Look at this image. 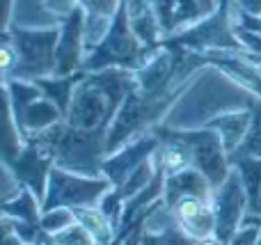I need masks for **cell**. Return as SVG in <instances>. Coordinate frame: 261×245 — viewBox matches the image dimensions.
<instances>
[{
	"label": "cell",
	"instance_id": "1",
	"mask_svg": "<svg viewBox=\"0 0 261 245\" xmlns=\"http://www.w3.org/2000/svg\"><path fill=\"white\" fill-rule=\"evenodd\" d=\"M135 87V73L128 69H101L90 71L73 92L64 122L78 131L110 128L128 92Z\"/></svg>",
	"mask_w": 261,
	"mask_h": 245
},
{
	"label": "cell",
	"instance_id": "2",
	"mask_svg": "<svg viewBox=\"0 0 261 245\" xmlns=\"http://www.w3.org/2000/svg\"><path fill=\"white\" fill-rule=\"evenodd\" d=\"M23 140L32 142L41 151L53 156L58 168L85 174V177H103L101 165L108 158V151H106L108 128L78 131L67 122H60L41 133H28Z\"/></svg>",
	"mask_w": 261,
	"mask_h": 245
},
{
	"label": "cell",
	"instance_id": "3",
	"mask_svg": "<svg viewBox=\"0 0 261 245\" xmlns=\"http://www.w3.org/2000/svg\"><path fill=\"white\" fill-rule=\"evenodd\" d=\"M195 80H197V76L176 85L174 90H170L167 94L158 96V99H147L133 87L128 92L126 101L122 103V108H119L117 117L113 119V124L108 128V145H106L108 156L117 154L130 140H135L142 133H149L153 126H158L161 119L165 117V113L190 90V85H195Z\"/></svg>",
	"mask_w": 261,
	"mask_h": 245
},
{
	"label": "cell",
	"instance_id": "4",
	"mask_svg": "<svg viewBox=\"0 0 261 245\" xmlns=\"http://www.w3.org/2000/svg\"><path fill=\"white\" fill-rule=\"evenodd\" d=\"M158 48L144 46L142 39L135 35L133 25H130L128 0H122L106 37L87 53L85 62H83V71L90 73V71H101V69H110V67L138 71Z\"/></svg>",
	"mask_w": 261,
	"mask_h": 245
},
{
	"label": "cell",
	"instance_id": "5",
	"mask_svg": "<svg viewBox=\"0 0 261 245\" xmlns=\"http://www.w3.org/2000/svg\"><path fill=\"white\" fill-rule=\"evenodd\" d=\"M161 44L188 48L197 53L229 50V53L252 55L236 35V0H218V7L197 23L163 37Z\"/></svg>",
	"mask_w": 261,
	"mask_h": 245
},
{
	"label": "cell",
	"instance_id": "6",
	"mask_svg": "<svg viewBox=\"0 0 261 245\" xmlns=\"http://www.w3.org/2000/svg\"><path fill=\"white\" fill-rule=\"evenodd\" d=\"M62 28H25L12 23L3 32L9 37L18 55L16 69L9 78H23V80H37V78L55 76L58 67V41Z\"/></svg>",
	"mask_w": 261,
	"mask_h": 245
},
{
	"label": "cell",
	"instance_id": "7",
	"mask_svg": "<svg viewBox=\"0 0 261 245\" xmlns=\"http://www.w3.org/2000/svg\"><path fill=\"white\" fill-rule=\"evenodd\" d=\"M163 133L181 140L193 154V163L204 177L208 179V183L216 188H220L225 183V179L229 177L231 165L229 158H227V149L225 142H222L220 133L213 131V128L199 126V128H172L165 126V124H158Z\"/></svg>",
	"mask_w": 261,
	"mask_h": 245
},
{
	"label": "cell",
	"instance_id": "8",
	"mask_svg": "<svg viewBox=\"0 0 261 245\" xmlns=\"http://www.w3.org/2000/svg\"><path fill=\"white\" fill-rule=\"evenodd\" d=\"M113 183L106 177H85L62 170L55 165L48 177V190L41 202V213L60 206L76 209V206H99L103 195L113 190Z\"/></svg>",
	"mask_w": 261,
	"mask_h": 245
},
{
	"label": "cell",
	"instance_id": "9",
	"mask_svg": "<svg viewBox=\"0 0 261 245\" xmlns=\"http://www.w3.org/2000/svg\"><path fill=\"white\" fill-rule=\"evenodd\" d=\"M213 211H216V232H213V236L220 243L229 245L231 238L239 234L245 213H248V193H245L239 170L231 168L225 183L213 190Z\"/></svg>",
	"mask_w": 261,
	"mask_h": 245
},
{
	"label": "cell",
	"instance_id": "10",
	"mask_svg": "<svg viewBox=\"0 0 261 245\" xmlns=\"http://www.w3.org/2000/svg\"><path fill=\"white\" fill-rule=\"evenodd\" d=\"M85 25H87V12L81 3L76 5L71 14L62 21L58 41V67L55 76H67V73L83 71L85 62Z\"/></svg>",
	"mask_w": 261,
	"mask_h": 245
},
{
	"label": "cell",
	"instance_id": "11",
	"mask_svg": "<svg viewBox=\"0 0 261 245\" xmlns=\"http://www.w3.org/2000/svg\"><path fill=\"white\" fill-rule=\"evenodd\" d=\"M53 168H55L53 156L41 151L39 147L32 145V142H25L21 154H18L12 163L5 165V170L14 177V181L30 188L39 202H44V197H46L48 177H50V170Z\"/></svg>",
	"mask_w": 261,
	"mask_h": 245
},
{
	"label": "cell",
	"instance_id": "12",
	"mask_svg": "<svg viewBox=\"0 0 261 245\" xmlns=\"http://www.w3.org/2000/svg\"><path fill=\"white\" fill-rule=\"evenodd\" d=\"M158 147H161V138H158L156 133L153 131L142 133L140 138L130 140L126 147H122L117 154L108 156V158L103 160V165H101V172H103L106 179H110V183H113L115 188L124 186V181H126L144 160L153 158Z\"/></svg>",
	"mask_w": 261,
	"mask_h": 245
},
{
	"label": "cell",
	"instance_id": "13",
	"mask_svg": "<svg viewBox=\"0 0 261 245\" xmlns=\"http://www.w3.org/2000/svg\"><path fill=\"white\" fill-rule=\"evenodd\" d=\"M172 215L179 223L188 236L197 238H208L216 232V211H213V202L202 200V197H181L174 206H172Z\"/></svg>",
	"mask_w": 261,
	"mask_h": 245
},
{
	"label": "cell",
	"instance_id": "14",
	"mask_svg": "<svg viewBox=\"0 0 261 245\" xmlns=\"http://www.w3.org/2000/svg\"><path fill=\"white\" fill-rule=\"evenodd\" d=\"M202 197V200L213 202V186L208 179L199 172L197 168L181 170L174 174H165V190H163V202L167 209L176 204L181 197Z\"/></svg>",
	"mask_w": 261,
	"mask_h": 245
},
{
	"label": "cell",
	"instance_id": "15",
	"mask_svg": "<svg viewBox=\"0 0 261 245\" xmlns=\"http://www.w3.org/2000/svg\"><path fill=\"white\" fill-rule=\"evenodd\" d=\"M250 124H252V110L245 108V110H231V113L216 115V117H211L208 122H204L202 126L213 128V131L220 133L222 142H225V149H227V154H229V151L239 149V145L243 142Z\"/></svg>",
	"mask_w": 261,
	"mask_h": 245
},
{
	"label": "cell",
	"instance_id": "16",
	"mask_svg": "<svg viewBox=\"0 0 261 245\" xmlns=\"http://www.w3.org/2000/svg\"><path fill=\"white\" fill-rule=\"evenodd\" d=\"M60 122H64V113L50 99L39 96L37 101H32V103L28 105V110L23 113L21 122H18V128H21L23 138H25L28 133H41Z\"/></svg>",
	"mask_w": 261,
	"mask_h": 245
},
{
	"label": "cell",
	"instance_id": "17",
	"mask_svg": "<svg viewBox=\"0 0 261 245\" xmlns=\"http://www.w3.org/2000/svg\"><path fill=\"white\" fill-rule=\"evenodd\" d=\"M199 241L184 232L174 220L172 211L163 204V220L158 227H144L140 245H197Z\"/></svg>",
	"mask_w": 261,
	"mask_h": 245
},
{
	"label": "cell",
	"instance_id": "18",
	"mask_svg": "<svg viewBox=\"0 0 261 245\" xmlns=\"http://www.w3.org/2000/svg\"><path fill=\"white\" fill-rule=\"evenodd\" d=\"M87 76V71H76V73H67V76H48V78H37V85L44 92L46 99H50L67 117L69 105H71L73 92H76L78 83Z\"/></svg>",
	"mask_w": 261,
	"mask_h": 245
},
{
	"label": "cell",
	"instance_id": "19",
	"mask_svg": "<svg viewBox=\"0 0 261 245\" xmlns=\"http://www.w3.org/2000/svg\"><path fill=\"white\" fill-rule=\"evenodd\" d=\"M71 211H73L78 223L96 238L99 245H108L115 238L117 229H115V225L110 223V218L99 209V206H76V209H71Z\"/></svg>",
	"mask_w": 261,
	"mask_h": 245
},
{
	"label": "cell",
	"instance_id": "20",
	"mask_svg": "<svg viewBox=\"0 0 261 245\" xmlns=\"http://www.w3.org/2000/svg\"><path fill=\"white\" fill-rule=\"evenodd\" d=\"M3 215L25 220L30 225H41V202L37 200V195L30 188L23 186L18 195L3 202Z\"/></svg>",
	"mask_w": 261,
	"mask_h": 245
},
{
	"label": "cell",
	"instance_id": "21",
	"mask_svg": "<svg viewBox=\"0 0 261 245\" xmlns=\"http://www.w3.org/2000/svg\"><path fill=\"white\" fill-rule=\"evenodd\" d=\"M245 105L252 110V124H250V128H248V133H245L243 142L239 145V149H234V154H245V156H257V158H261V96L248 92Z\"/></svg>",
	"mask_w": 261,
	"mask_h": 245
},
{
	"label": "cell",
	"instance_id": "22",
	"mask_svg": "<svg viewBox=\"0 0 261 245\" xmlns=\"http://www.w3.org/2000/svg\"><path fill=\"white\" fill-rule=\"evenodd\" d=\"M53 243L55 245H99L96 238L83 227L81 223H71L69 227L60 229V232L53 234Z\"/></svg>",
	"mask_w": 261,
	"mask_h": 245
},
{
	"label": "cell",
	"instance_id": "23",
	"mask_svg": "<svg viewBox=\"0 0 261 245\" xmlns=\"http://www.w3.org/2000/svg\"><path fill=\"white\" fill-rule=\"evenodd\" d=\"M71 223H76V215H73V211L67 209V206H60V209L44 211V213H41V227L48 234L60 232V229L69 227Z\"/></svg>",
	"mask_w": 261,
	"mask_h": 245
},
{
	"label": "cell",
	"instance_id": "24",
	"mask_svg": "<svg viewBox=\"0 0 261 245\" xmlns=\"http://www.w3.org/2000/svg\"><path fill=\"white\" fill-rule=\"evenodd\" d=\"M41 5H44L50 14H55L60 21H64V18H67L69 14L76 9L78 0H41Z\"/></svg>",
	"mask_w": 261,
	"mask_h": 245
},
{
	"label": "cell",
	"instance_id": "25",
	"mask_svg": "<svg viewBox=\"0 0 261 245\" xmlns=\"http://www.w3.org/2000/svg\"><path fill=\"white\" fill-rule=\"evenodd\" d=\"M259 236H261V232L257 227H241L229 245H257Z\"/></svg>",
	"mask_w": 261,
	"mask_h": 245
},
{
	"label": "cell",
	"instance_id": "26",
	"mask_svg": "<svg viewBox=\"0 0 261 245\" xmlns=\"http://www.w3.org/2000/svg\"><path fill=\"white\" fill-rule=\"evenodd\" d=\"M236 23L243 28H250V30L259 32L261 35V16H254V14H248L243 12V9H239V5H236Z\"/></svg>",
	"mask_w": 261,
	"mask_h": 245
},
{
	"label": "cell",
	"instance_id": "27",
	"mask_svg": "<svg viewBox=\"0 0 261 245\" xmlns=\"http://www.w3.org/2000/svg\"><path fill=\"white\" fill-rule=\"evenodd\" d=\"M239 9L248 14H254V16H261V0H236Z\"/></svg>",
	"mask_w": 261,
	"mask_h": 245
},
{
	"label": "cell",
	"instance_id": "28",
	"mask_svg": "<svg viewBox=\"0 0 261 245\" xmlns=\"http://www.w3.org/2000/svg\"><path fill=\"white\" fill-rule=\"evenodd\" d=\"M241 227H257L259 232H261V215H257V213H245L243 225H241Z\"/></svg>",
	"mask_w": 261,
	"mask_h": 245
},
{
	"label": "cell",
	"instance_id": "29",
	"mask_svg": "<svg viewBox=\"0 0 261 245\" xmlns=\"http://www.w3.org/2000/svg\"><path fill=\"white\" fill-rule=\"evenodd\" d=\"M197 245H225V243H220L216 236H208V238H202Z\"/></svg>",
	"mask_w": 261,
	"mask_h": 245
},
{
	"label": "cell",
	"instance_id": "30",
	"mask_svg": "<svg viewBox=\"0 0 261 245\" xmlns=\"http://www.w3.org/2000/svg\"><path fill=\"white\" fill-rule=\"evenodd\" d=\"M252 213H257V215H261V197H259V202H257V206H254V211Z\"/></svg>",
	"mask_w": 261,
	"mask_h": 245
},
{
	"label": "cell",
	"instance_id": "31",
	"mask_svg": "<svg viewBox=\"0 0 261 245\" xmlns=\"http://www.w3.org/2000/svg\"><path fill=\"white\" fill-rule=\"evenodd\" d=\"M257 67H259V71H261V58L257 60Z\"/></svg>",
	"mask_w": 261,
	"mask_h": 245
},
{
	"label": "cell",
	"instance_id": "32",
	"mask_svg": "<svg viewBox=\"0 0 261 245\" xmlns=\"http://www.w3.org/2000/svg\"><path fill=\"white\" fill-rule=\"evenodd\" d=\"M257 245H261V236H259V241H257Z\"/></svg>",
	"mask_w": 261,
	"mask_h": 245
}]
</instances>
